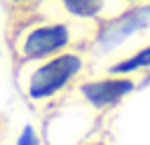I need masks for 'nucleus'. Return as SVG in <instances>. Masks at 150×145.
Instances as JSON below:
<instances>
[{
  "label": "nucleus",
  "instance_id": "nucleus-2",
  "mask_svg": "<svg viewBox=\"0 0 150 145\" xmlns=\"http://www.w3.org/2000/svg\"><path fill=\"white\" fill-rule=\"evenodd\" d=\"M84 70V56L75 49L59 51L45 61H38L28 75L26 94L33 101H47L68 89Z\"/></svg>",
  "mask_w": 150,
  "mask_h": 145
},
{
  "label": "nucleus",
  "instance_id": "nucleus-9",
  "mask_svg": "<svg viewBox=\"0 0 150 145\" xmlns=\"http://www.w3.org/2000/svg\"><path fill=\"white\" fill-rule=\"evenodd\" d=\"M117 2H127V5H136V2H145V0H117Z\"/></svg>",
  "mask_w": 150,
  "mask_h": 145
},
{
  "label": "nucleus",
  "instance_id": "nucleus-7",
  "mask_svg": "<svg viewBox=\"0 0 150 145\" xmlns=\"http://www.w3.org/2000/svg\"><path fill=\"white\" fill-rule=\"evenodd\" d=\"M16 145H40V138H38V133H35V129L30 124L21 129V133L16 138Z\"/></svg>",
  "mask_w": 150,
  "mask_h": 145
},
{
  "label": "nucleus",
  "instance_id": "nucleus-5",
  "mask_svg": "<svg viewBox=\"0 0 150 145\" xmlns=\"http://www.w3.org/2000/svg\"><path fill=\"white\" fill-rule=\"evenodd\" d=\"M59 5V9L73 19V21H87V23H96L98 19H103L105 14V2L108 0H54Z\"/></svg>",
  "mask_w": 150,
  "mask_h": 145
},
{
  "label": "nucleus",
  "instance_id": "nucleus-6",
  "mask_svg": "<svg viewBox=\"0 0 150 145\" xmlns=\"http://www.w3.org/2000/svg\"><path fill=\"white\" fill-rule=\"evenodd\" d=\"M141 70H150V44L131 51L129 56L108 65V75H134Z\"/></svg>",
  "mask_w": 150,
  "mask_h": 145
},
{
  "label": "nucleus",
  "instance_id": "nucleus-4",
  "mask_svg": "<svg viewBox=\"0 0 150 145\" xmlns=\"http://www.w3.org/2000/svg\"><path fill=\"white\" fill-rule=\"evenodd\" d=\"M136 89V82L131 75H105L98 80H87L80 84V94L82 98L96 108V110H105V108H115L124 96H129Z\"/></svg>",
  "mask_w": 150,
  "mask_h": 145
},
{
  "label": "nucleus",
  "instance_id": "nucleus-3",
  "mask_svg": "<svg viewBox=\"0 0 150 145\" xmlns=\"http://www.w3.org/2000/svg\"><path fill=\"white\" fill-rule=\"evenodd\" d=\"M150 30V0L129 5L124 12L112 14L108 19H98L91 30L89 47L96 54H112L131 37Z\"/></svg>",
  "mask_w": 150,
  "mask_h": 145
},
{
  "label": "nucleus",
  "instance_id": "nucleus-1",
  "mask_svg": "<svg viewBox=\"0 0 150 145\" xmlns=\"http://www.w3.org/2000/svg\"><path fill=\"white\" fill-rule=\"evenodd\" d=\"M77 28L66 19H45L33 21L16 33L14 51L19 63H38L59 51L73 49Z\"/></svg>",
  "mask_w": 150,
  "mask_h": 145
},
{
  "label": "nucleus",
  "instance_id": "nucleus-8",
  "mask_svg": "<svg viewBox=\"0 0 150 145\" xmlns=\"http://www.w3.org/2000/svg\"><path fill=\"white\" fill-rule=\"evenodd\" d=\"M12 7H33V5H38L40 0H7Z\"/></svg>",
  "mask_w": 150,
  "mask_h": 145
}]
</instances>
